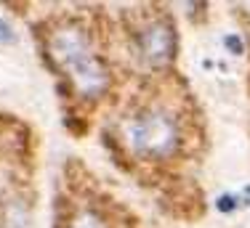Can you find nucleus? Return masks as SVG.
Returning a JSON list of instances; mask_svg holds the SVG:
<instances>
[{
	"label": "nucleus",
	"mask_w": 250,
	"mask_h": 228,
	"mask_svg": "<svg viewBox=\"0 0 250 228\" xmlns=\"http://www.w3.org/2000/svg\"><path fill=\"white\" fill-rule=\"evenodd\" d=\"M48 58L72 80V85L85 98L104 93L106 82H109V72H106L104 61L91 51L88 32L80 24H64V27L53 29L48 38Z\"/></svg>",
	"instance_id": "obj_1"
},
{
	"label": "nucleus",
	"mask_w": 250,
	"mask_h": 228,
	"mask_svg": "<svg viewBox=\"0 0 250 228\" xmlns=\"http://www.w3.org/2000/svg\"><path fill=\"white\" fill-rule=\"evenodd\" d=\"M128 149L144 159H170L184 143L181 119L165 106H144L133 112L123 125Z\"/></svg>",
	"instance_id": "obj_2"
},
{
	"label": "nucleus",
	"mask_w": 250,
	"mask_h": 228,
	"mask_svg": "<svg viewBox=\"0 0 250 228\" xmlns=\"http://www.w3.org/2000/svg\"><path fill=\"white\" fill-rule=\"evenodd\" d=\"M136 48H139L141 58L154 67L168 64L178 48V38L170 19H152L144 27H139L136 29Z\"/></svg>",
	"instance_id": "obj_3"
},
{
	"label": "nucleus",
	"mask_w": 250,
	"mask_h": 228,
	"mask_svg": "<svg viewBox=\"0 0 250 228\" xmlns=\"http://www.w3.org/2000/svg\"><path fill=\"white\" fill-rule=\"evenodd\" d=\"M216 207H218V212H231V209L240 207V199H237V194H224V196H218Z\"/></svg>",
	"instance_id": "obj_5"
},
{
	"label": "nucleus",
	"mask_w": 250,
	"mask_h": 228,
	"mask_svg": "<svg viewBox=\"0 0 250 228\" xmlns=\"http://www.w3.org/2000/svg\"><path fill=\"white\" fill-rule=\"evenodd\" d=\"M224 43H226V48H229L231 53H237V56L242 53V40L237 38V35H226V40H224Z\"/></svg>",
	"instance_id": "obj_6"
},
{
	"label": "nucleus",
	"mask_w": 250,
	"mask_h": 228,
	"mask_svg": "<svg viewBox=\"0 0 250 228\" xmlns=\"http://www.w3.org/2000/svg\"><path fill=\"white\" fill-rule=\"evenodd\" d=\"M11 40H14V29L5 19H0V43H11Z\"/></svg>",
	"instance_id": "obj_7"
},
{
	"label": "nucleus",
	"mask_w": 250,
	"mask_h": 228,
	"mask_svg": "<svg viewBox=\"0 0 250 228\" xmlns=\"http://www.w3.org/2000/svg\"><path fill=\"white\" fill-rule=\"evenodd\" d=\"M67 228H109V223H106V218L101 212H96V209H80L69 220Z\"/></svg>",
	"instance_id": "obj_4"
}]
</instances>
